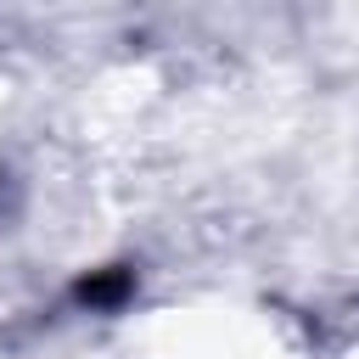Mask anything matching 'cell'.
<instances>
[{"label":"cell","instance_id":"cell-1","mask_svg":"<svg viewBox=\"0 0 359 359\" xmlns=\"http://www.w3.org/2000/svg\"><path fill=\"white\" fill-rule=\"evenodd\" d=\"M135 297V269L129 264H107V269H90L73 280V303L79 309H95V314H112Z\"/></svg>","mask_w":359,"mask_h":359}]
</instances>
